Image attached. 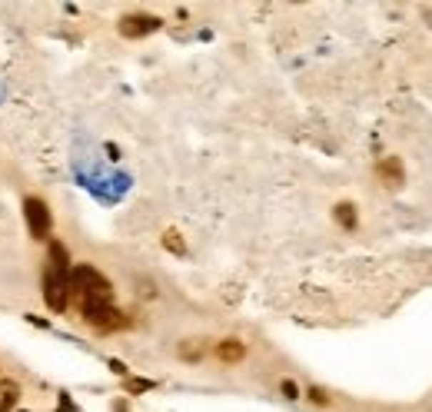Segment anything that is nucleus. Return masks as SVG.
Segmentation results:
<instances>
[{"instance_id":"obj_11","label":"nucleus","mask_w":432,"mask_h":412,"mask_svg":"<svg viewBox=\"0 0 432 412\" xmlns=\"http://www.w3.org/2000/svg\"><path fill=\"white\" fill-rule=\"evenodd\" d=\"M309 399H313V403H319V406H326V403H329V396L323 393V389H309Z\"/></svg>"},{"instance_id":"obj_12","label":"nucleus","mask_w":432,"mask_h":412,"mask_svg":"<svg viewBox=\"0 0 432 412\" xmlns=\"http://www.w3.org/2000/svg\"><path fill=\"white\" fill-rule=\"evenodd\" d=\"M283 396H286V399H296V396H299L296 383H289V379H286V383H283Z\"/></svg>"},{"instance_id":"obj_10","label":"nucleus","mask_w":432,"mask_h":412,"mask_svg":"<svg viewBox=\"0 0 432 412\" xmlns=\"http://www.w3.org/2000/svg\"><path fill=\"white\" fill-rule=\"evenodd\" d=\"M164 246L170 249V253H176V256H183V253H186V246H183V240H180V233H176V230H166L164 233Z\"/></svg>"},{"instance_id":"obj_3","label":"nucleus","mask_w":432,"mask_h":412,"mask_svg":"<svg viewBox=\"0 0 432 412\" xmlns=\"http://www.w3.org/2000/svg\"><path fill=\"white\" fill-rule=\"evenodd\" d=\"M24 216H27L30 236H34V240H47V236H50V226H54L47 203L40 200V196H27V200H24Z\"/></svg>"},{"instance_id":"obj_9","label":"nucleus","mask_w":432,"mask_h":412,"mask_svg":"<svg viewBox=\"0 0 432 412\" xmlns=\"http://www.w3.org/2000/svg\"><path fill=\"white\" fill-rule=\"evenodd\" d=\"M336 223L346 230H356V206L353 203H339L336 206Z\"/></svg>"},{"instance_id":"obj_4","label":"nucleus","mask_w":432,"mask_h":412,"mask_svg":"<svg viewBox=\"0 0 432 412\" xmlns=\"http://www.w3.org/2000/svg\"><path fill=\"white\" fill-rule=\"evenodd\" d=\"M84 313V319L90 323L94 329H104V333H110V329H120L126 323L120 313H116L114 306H84L80 309Z\"/></svg>"},{"instance_id":"obj_8","label":"nucleus","mask_w":432,"mask_h":412,"mask_svg":"<svg viewBox=\"0 0 432 412\" xmlns=\"http://www.w3.org/2000/svg\"><path fill=\"white\" fill-rule=\"evenodd\" d=\"M20 399V386L14 379H0V412H10Z\"/></svg>"},{"instance_id":"obj_13","label":"nucleus","mask_w":432,"mask_h":412,"mask_svg":"<svg viewBox=\"0 0 432 412\" xmlns=\"http://www.w3.org/2000/svg\"><path fill=\"white\" fill-rule=\"evenodd\" d=\"M150 386L154 383H146V379H134V383H130V393H144V389H150Z\"/></svg>"},{"instance_id":"obj_7","label":"nucleus","mask_w":432,"mask_h":412,"mask_svg":"<svg viewBox=\"0 0 432 412\" xmlns=\"http://www.w3.org/2000/svg\"><path fill=\"white\" fill-rule=\"evenodd\" d=\"M216 356H220L223 363H240L243 356H246V346H243L240 339H223V343L216 346Z\"/></svg>"},{"instance_id":"obj_5","label":"nucleus","mask_w":432,"mask_h":412,"mask_svg":"<svg viewBox=\"0 0 432 412\" xmlns=\"http://www.w3.org/2000/svg\"><path fill=\"white\" fill-rule=\"evenodd\" d=\"M160 30V17H146V14H134V17H124L120 20V34L124 37H146Z\"/></svg>"},{"instance_id":"obj_1","label":"nucleus","mask_w":432,"mask_h":412,"mask_svg":"<svg viewBox=\"0 0 432 412\" xmlns=\"http://www.w3.org/2000/svg\"><path fill=\"white\" fill-rule=\"evenodd\" d=\"M70 256L64 243H50V256H47V269H44V299L54 313H64L74 299V279H70Z\"/></svg>"},{"instance_id":"obj_2","label":"nucleus","mask_w":432,"mask_h":412,"mask_svg":"<svg viewBox=\"0 0 432 412\" xmlns=\"http://www.w3.org/2000/svg\"><path fill=\"white\" fill-rule=\"evenodd\" d=\"M70 279H74V296L80 299V309L84 306H114V286L94 266H74L70 269Z\"/></svg>"},{"instance_id":"obj_6","label":"nucleus","mask_w":432,"mask_h":412,"mask_svg":"<svg viewBox=\"0 0 432 412\" xmlns=\"http://www.w3.org/2000/svg\"><path fill=\"white\" fill-rule=\"evenodd\" d=\"M379 180L386 183V186H393V190H399V186H403V164H399V160H396V156H389V160H383V164H379Z\"/></svg>"}]
</instances>
